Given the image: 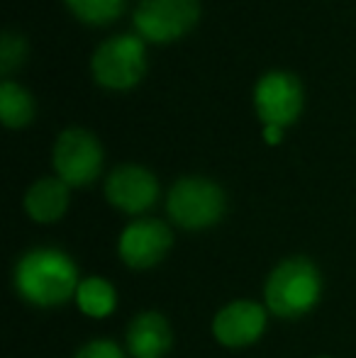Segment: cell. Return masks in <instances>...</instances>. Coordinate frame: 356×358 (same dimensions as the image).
Wrapping results in <instances>:
<instances>
[{
	"mask_svg": "<svg viewBox=\"0 0 356 358\" xmlns=\"http://www.w3.org/2000/svg\"><path fill=\"white\" fill-rule=\"evenodd\" d=\"M15 285L27 302L54 307L78 290V271L66 254L54 249L29 251L15 268Z\"/></svg>",
	"mask_w": 356,
	"mask_h": 358,
	"instance_id": "6da1fadb",
	"label": "cell"
},
{
	"mask_svg": "<svg viewBox=\"0 0 356 358\" xmlns=\"http://www.w3.org/2000/svg\"><path fill=\"white\" fill-rule=\"evenodd\" d=\"M320 271L308 259H288L276 266L266 283V305L283 320L303 317L320 300Z\"/></svg>",
	"mask_w": 356,
	"mask_h": 358,
	"instance_id": "7a4b0ae2",
	"label": "cell"
},
{
	"mask_svg": "<svg viewBox=\"0 0 356 358\" xmlns=\"http://www.w3.org/2000/svg\"><path fill=\"white\" fill-rule=\"evenodd\" d=\"M90 73L100 85L113 90H127L147 73L144 39L137 34H115L105 39L90 59Z\"/></svg>",
	"mask_w": 356,
	"mask_h": 358,
	"instance_id": "3957f363",
	"label": "cell"
},
{
	"mask_svg": "<svg viewBox=\"0 0 356 358\" xmlns=\"http://www.w3.org/2000/svg\"><path fill=\"white\" fill-rule=\"evenodd\" d=\"M169 215L178 227L205 229L222 220L225 193L208 178H180L169 193Z\"/></svg>",
	"mask_w": 356,
	"mask_h": 358,
	"instance_id": "277c9868",
	"label": "cell"
},
{
	"mask_svg": "<svg viewBox=\"0 0 356 358\" xmlns=\"http://www.w3.org/2000/svg\"><path fill=\"white\" fill-rule=\"evenodd\" d=\"M198 17L200 0H142L134 10V27L142 39L166 44L188 34Z\"/></svg>",
	"mask_w": 356,
	"mask_h": 358,
	"instance_id": "5b68a950",
	"label": "cell"
},
{
	"mask_svg": "<svg viewBox=\"0 0 356 358\" xmlns=\"http://www.w3.org/2000/svg\"><path fill=\"white\" fill-rule=\"evenodd\" d=\"M54 169L66 185H88L98 178L103 166V146L83 127H69L54 142Z\"/></svg>",
	"mask_w": 356,
	"mask_h": 358,
	"instance_id": "8992f818",
	"label": "cell"
},
{
	"mask_svg": "<svg viewBox=\"0 0 356 358\" xmlns=\"http://www.w3.org/2000/svg\"><path fill=\"white\" fill-rule=\"evenodd\" d=\"M254 110L266 127L283 129L303 113V85L290 71H266L254 85Z\"/></svg>",
	"mask_w": 356,
	"mask_h": 358,
	"instance_id": "52a82bcc",
	"label": "cell"
},
{
	"mask_svg": "<svg viewBox=\"0 0 356 358\" xmlns=\"http://www.w3.org/2000/svg\"><path fill=\"white\" fill-rule=\"evenodd\" d=\"M105 195H108L110 205L120 208L122 213H144L159 198L157 176L144 169V166H120V169H115L110 173L108 183H105Z\"/></svg>",
	"mask_w": 356,
	"mask_h": 358,
	"instance_id": "ba28073f",
	"label": "cell"
},
{
	"mask_svg": "<svg viewBox=\"0 0 356 358\" xmlns=\"http://www.w3.org/2000/svg\"><path fill=\"white\" fill-rule=\"evenodd\" d=\"M171 229L159 220H137L120 236V256L132 268L157 266L171 249Z\"/></svg>",
	"mask_w": 356,
	"mask_h": 358,
	"instance_id": "9c48e42d",
	"label": "cell"
},
{
	"mask_svg": "<svg viewBox=\"0 0 356 358\" xmlns=\"http://www.w3.org/2000/svg\"><path fill=\"white\" fill-rule=\"evenodd\" d=\"M266 315L257 302H232L215 317V339L225 346H247L254 344L264 334Z\"/></svg>",
	"mask_w": 356,
	"mask_h": 358,
	"instance_id": "30bf717a",
	"label": "cell"
},
{
	"mask_svg": "<svg viewBox=\"0 0 356 358\" xmlns=\"http://www.w3.org/2000/svg\"><path fill=\"white\" fill-rule=\"evenodd\" d=\"M127 344L132 356L137 358H162L173 344L171 327L157 312H144L129 324Z\"/></svg>",
	"mask_w": 356,
	"mask_h": 358,
	"instance_id": "8fae6325",
	"label": "cell"
},
{
	"mask_svg": "<svg viewBox=\"0 0 356 358\" xmlns=\"http://www.w3.org/2000/svg\"><path fill=\"white\" fill-rule=\"evenodd\" d=\"M69 208V185L62 178H42L24 195V210L37 222H57Z\"/></svg>",
	"mask_w": 356,
	"mask_h": 358,
	"instance_id": "7c38bea8",
	"label": "cell"
},
{
	"mask_svg": "<svg viewBox=\"0 0 356 358\" xmlns=\"http://www.w3.org/2000/svg\"><path fill=\"white\" fill-rule=\"evenodd\" d=\"M34 117V100L27 90L15 80L5 78L0 83V120L5 127H24Z\"/></svg>",
	"mask_w": 356,
	"mask_h": 358,
	"instance_id": "4fadbf2b",
	"label": "cell"
},
{
	"mask_svg": "<svg viewBox=\"0 0 356 358\" xmlns=\"http://www.w3.org/2000/svg\"><path fill=\"white\" fill-rule=\"evenodd\" d=\"M78 307L88 317H108L115 310V290L103 278H86L76 290Z\"/></svg>",
	"mask_w": 356,
	"mask_h": 358,
	"instance_id": "5bb4252c",
	"label": "cell"
},
{
	"mask_svg": "<svg viewBox=\"0 0 356 358\" xmlns=\"http://www.w3.org/2000/svg\"><path fill=\"white\" fill-rule=\"evenodd\" d=\"M64 3L81 22L108 24L122 15L127 0H64Z\"/></svg>",
	"mask_w": 356,
	"mask_h": 358,
	"instance_id": "9a60e30c",
	"label": "cell"
},
{
	"mask_svg": "<svg viewBox=\"0 0 356 358\" xmlns=\"http://www.w3.org/2000/svg\"><path fill=\"white\" fill-rule=\"evenodd\" d=\"M24 59H27V42L22 34L5 29L0 37V73L10 76L17 66H22Z\"/></svg>",
	"mask_w": 356,
	"mask_h": 358,
	"instance_id": "2e32d148",
	"label": "cell"
},
{
	"mask_svg": "<svg viewBox=\"0 0 356 358\" xmlns=\"http://www.w3.org/2000/svg\"><path fill=\"white\" fill-rule=\"evenodd\" d=\"M76 358H124V356L118 349V344H113V341H93V344L83 346L76 354Z\"/></svg>",
	"mask_w": 356,
	"mask_h": 358,
	"instance_id": "e0dca14e",
	"label": "cell"
},
{
	"mask_svg": "<svg viewBox=\"0 0 356 358\" xmlns=\"http://www.w3.org/2000/svg\"><path fill=\"white\" fill-rule=\"evenodd\" d=\"M264 137H266L269 144H278L283 134H280V127H271V124H269V127L264 129Z\"/></svg>",
	"mask_w": 356,
	"mask_h": 358,
	"instance_id": "ac0fdd59",
	"label": "cell"
}]
</instances>
